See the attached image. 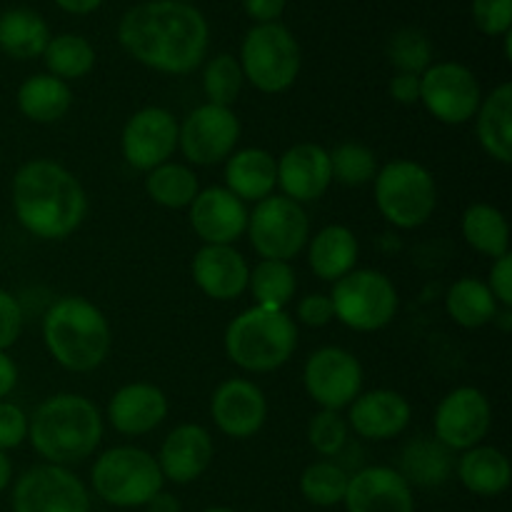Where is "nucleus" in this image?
<instances>
[{"instance_id":"f257e3e1","label":"nucleus","mask_w":512,"mask_h":512,"mask_svg":"<svg viewBox=\"0 0 512 512\" xmlns=\"http://www.w3.org/2000/svg\"><path fill=\"white\" fill-rule=\"evenodd\" d=\"M208 20L198 8L178 0H148L120 18L118 40L145 68L165 75H188L208 53Z\"/></svg>"},{"instance_id":"f03ea898","label":"nucleus","mask_w":512,"mask_h":512,"mask_svg":"<svg viewBox=\"0 0 512 512\" xmlns=\"http://www.w3.org/2000/svg\"><path fill=\"white\" fill-rule=\"evenodd\" d=\"M10 195L18 223L40 240H65L88 213L83 183L65 165L48 158L20 165Z\"/></svg>"},{"instance_id":"7ed1b4c3","label":"nucleus","mask_w":512,"mask_h":512,"mask_svg":"<svg viewBox=\"0 0 512 512\" xmlns=\"http://www.w3.org/2000/svg\"><path fill=\"white\" fill-rule=\"evenodd\" d=\"M28 440L45 463L70 468L98 450L103 415L85 395L58 393L28 418Z\"/></svg>"},{"instance_id":"20e7f679","label":"nucleus","mask_w":512,"mask_h":512,"mask_svg":"<svg viewBox=\"0 0 512 512\" xmlns=\"http://www.w3.org/2000/svg\"><path fill=\"white\" fill-rule=\"evenodd\" d=\"M43 343L68 373H93L108 360L113 330L98 305L83 295H63L45 313Z\"/></svg>"},{"instance_id":"39448f33","label":"nucleus","mask_w":512,"mask_h":512,"mask_svg":"<svg viewBox=\"0 0 512 512\" xmlns=\"http://www.w3.org/2000/svg\"><path fill=\"white\" fill-rule=\"evenodd\" d=\"M225 355L245 373H273L293 358L298 348V325L285 310H243L225 328Z\"/></svg>"},{"instance_id":"423d86ee","label":"nucleus","mask_w":512,"mask_h":512,"mask_svg":"<svg viewBox=\"0 0 512 512\" xmlns=\"http://www.w3.org/2000/svg\"><path fill=\"white\" fill-rule=\"evenodd\" d=\"M373 193L380 215L400 230L420 228L438 208V185L433 173L408 158L390 160L378 168Z\"/></svg>"},{"instance_id":"0eeeda50","label":"nucleus","mask_w":512,"mask_h":512,"mask_svg":"<svg viewBox=\"0 0 512 512\" xmlns=\"http://www.w3.org/2000/svg\"><path fill=\"white\" fill-rule=\"evenodd\" d=\"M90 480L93 493L113 508H145L165 485L158 460L135 445H118L98 455Z\"/></svg>"},{"instance_id":"6e6552de","label":"nucleus","mask_w":512,"mask_h":512,"mask_svg":"<svg viewBox=\"0 0 512 512\" xmlns=\"http://www.w3.org/2000/svg\"><path fill=\"white\" fill-rule=\"evenodd\" d=\"M243 78L265 95L293 88L300 73V45L283 23H258L245 33L240 45Z\"/></svg>"},{"instance_id":"1a4fd4ad","label":"nucleus","mask_w":512,"mask_h":512,"mask_svg":"<svg viewBox=\"0 0 512 512\" xmlns=\"http://www.w3.org/2000/svg\"><path fill=\"white\" fill-rule=\"evenodd\" d=\"M335 320L355 333H373L390 325L398 315V288L385 273L355 268L333 283L330 293Z\"/></svg>"},{"instance_id":"9d476101","label":"nucleus","mask_w":512,"mask_h":512,"mask_svg":"<svg viewBox=\"0 0 512 512\" xmlns=\"http://www.w3.org/2000/svg\"><path fill=\"white\" fill-rule=\"evenodd\" d=\"M248 238L260 260H285L290 263L305 250L310 240V220L303 205L285 195L255 203L248 215Z\"/></svg>"},{"instance_id":"9b49d317","label":"nucleus","mask_w":512,"mask_h":512,"mask_svg":"<svg viewBox=\"0 0 512 512\" xmlns=\"http://www.w3.org/2000/svg\"><path fill=\"white\" fill-rule=\"evenodd\" d=\"M483 100L473 70L455 60L433 63L420 75V103L443 125H465L475 118Z\"/></svg>"},{"instance_id":"f8f14e48","label":"nucleus","mask_w":512,"mask_h":512,"mask_svg":"<svg viewBox=\"0 0 512 512\" xmlns=\"http://www.w3.org/2000/svg\"><path fill=\"white\" fill-rule=\"evenodd\" d=\"M363 365L350 350L325 345L308 355L303 365V385L320 410H343L363 393Z\"/></svg>"},{"instance_id":"ddd939ff","label":"nucleus","mask_w":512,"mask_h":512,"mask_svg":"<svg viewBox=\"0 0 512 512\" xmlns=\"http://www.w3.org/2000/svg\"><path fill=\"white\" fill-rule=\"evenodd\" d=\"M13 512H90L83 480L63 465H35L13 485Z\"/></svg>"},{"instance_id":"4468645a","label":"nucleus","mask_w":512,"mask_h":512,"mask_svg":"<svg viewBox=\"0 0 512 512\" xmlns=\"http://www.w3.org/2000/svg\"><path fill=\"white\" fill-rule=\"evenodd\" d=\"M240 120L233 108L203 103L178 125V148L193 165L225 163L240 140Z\"/></svg>"},{"instance_id":"2eb2a0df","label":"nucleus","mask_w":512,"mask_h":512,"mask_svg":"<svg viewBox=\"0 0 512 512\" xmlns=\"http://www.w3.org/2000/svg\"><path fill=\"white\" fill-rule=\"evenodd\" d=\"M493 428V405L483 390L463 385L445 395L433 418L435 440L453 453L483 445Z\"/></svg>"},{"instance_id":"dca6fc26","label":"nucleus","mask_w":512,"mask_h":512,"mask_svg":"<svg viewBox=\"0 0 512 512\" xmlns=\"http://www.w3.org/2000/svg\"><path fill=\"white\" fill-rule=\"evenodd\" d=\"M120 150L130 168L150 173L158 165L168 163L178 150V120L170 110L158 105L140 108L123 125Z\"/></svg>"},{"instance_id":"f3484780","label":"nucleus","mask_w":512,"mask_h":512,"mask_svg":"<svg viewBox=\"0 0 512 512\" xmlns=\"http://www.w3.org/2000/svg\"><path fill=\"white\" fill-rule=\"evenodd\" d=\"M210 415L215 428L233 440H248L258 433L268 418L265 393L245 378H230L215 388L210 398Z\"/></svg>"},{"instance_id":"a211bd4d","label":"nucleus","mask_w":512,"mask_h":512,"mask_svg":"<svg viewBox=\"0 0 512 512\" xmlns=\"http://www.w3.org/2000/svg\"><path fill=\"white\" fill-rule=\"evenodd\" d=\"M190 228L205 245H233L248 230V205L225 185H213L190 203Z\"/></svg>"},{"instance_id":"6ab92c4d","label":"nucleus","mask_w":512,"mask_h":512,"mask_svg":"<svg viewBox=\"0 0 512 512\" xmlns=\"http://www.w3.org/2000/svg\"><path fill=\"white\" fill-rule=\"evenodd\" d=\"M343 505L348 512H415L413 488L388 465H368L350 475Z\"/></svg>"},{"instance_id":"aec40b11","label":"nucleus","mask_w":512,"mask_h":512,"mask_svg":"<svg viewBox=\"0 0 512 512\" xmlns=\"http://www.w3.org/2000/svg\"><path fill=\"white\" fill-rule=\"evenodd\" d=\"M278 160V185L285 198L305 205L315 203L333 185L330 150L318 143H298L285 150Z\"/></svg>"},{"instance_id":"412c9836","label":"nucleus","mask_w":512,"mask_h":512,"mask_svg":"<svg viewBox=\"0 0 512 512\" xmlns=\"http://www.w3.org/2000/svg\"><path fill=\"white\" fill-rule=\"evenodd\" d=\"M413 418L408 398L398 390L378 388L360 393L353 403L348 405V428L358 438L373 440V443H385V440L398 438L405 433Z\"/></svg>"},{"instance_id":"4be33fe9","label":"nucleus","mask_w":512,"mask_h":512,"mask_svg":"<svg viewBox=\"0 0 512 512\" xmlns=\"http://www.w3.org/2000/svg\"><path fill=\"white\" fill-rule=\"evenodd\" d=\"M215 458V443L208 428L198 423H183L165 435L158 453V468L163 480L188 485L203 478Z\"/></svg>"},{"instance_id":"5701e85b","label":"nucleus","mask_w":512,"mask_h":512,"mask_svg":"<svg viewBox=\"0 0 512 512\" xmlns=\"http://www.w3.org/2000/svg\"><path fill=\"white\" fill-rule=\"evenodd\" d=\"M190 270L200 293L218 303L238 300L248 290L250 265L233 245H203L195 253Z\"/></svg>"},{"instance_id":"b1692460","label":"nucleus","mask_w":512,"mask_h":512,"mask_svg":"<svg viewBox=\"0 0 512 512\" xmlns=\"http://www.w3.org/2000/svg\"><path fill=\"white\" fill-rule=\"evenodd\" d=\"M168 418V395L153 383H128L113 393L108 420L113 430L128 438L148 435Z\"/></svg>"},{"instance_id":"393cba45","label":"nucleus","mask_w":512,"mask_h":512,"mask_svg":"<svg viewBox=\"0 0 512 512\" xmlns=\"http://www.w3.org/2000/svg\"><path fill=\"white\" fill-rule=\"evenodd\" d=\"M278 185V160L265 148L235 150L225 160V188L243 203L270 198Z\"/></svg>"},{"instance_id":"a878e982","label":"nucleus","mask_w":512,"mask_h":512,"mask_svg":"<svg viewBox=\"0 0 512 512\" xmlns=\"http://www.w3.org/2000/svg\"><path fill=\"white\" fill-rule=\"evenodd\" d=\"M308 265L315 278L335 283L350 270H355L360 258V243L348 225H325L308 240Z\"/></svg>"},{"instance_id":"bb28decb","label":"nucleus","mask_w":512,"mask_h":512,"mask_svg":"<svg viewBox=\"0 0 512 512\" xmlns=\"http://www.w3.org/2000/svg\"><path fill=\"white\" fill-rule=\"evenodd\" d=\"M455 473L468 493L480 498H498L512 483V465L503 450L493 445H475L455 463Z\"/></svg>"},{"instance_id":"cd10ccee","label":"nucleus","mask_w":512,"mask_h":512,"mask_svg":"<svg viewBox=\"0 0 512 512\" xmlns=\"http://www.w3.org/2000/svg\"><path fill=\"white\" fill-rule=\"evenodd\" d=\"M480 148L500 165L512 163V85L500 83L475 113Z\"/></svg>"},{"instance_id":"c85d7f7f","label":"nucleus","mask_w":512,"mask_h":512,"mask_svg":"<svg viewBox=\"0 0 512 512\" xmlns=\"http://www.w3.org/2000/svg\"><path fill=\"white\" fill-rule=\"evenodd\" d=\"M455 470L453 450L435 438H415L400 453V468L410 488H440Z\"/></svg>"},{"instance_id":"c756f323","label":"nucleus","mask_w":512,"mask_h":512,"mask_svg":"<svg viewBox=\"0 0 512 512\" xmlns=\"http://www.w3.org/2000/svg\"><path fill=\"white\" fill-rule=\"evenodd\" d=\"M70 105H73L70 85L50 73L30 75L18 88V110L30 123H58L68 115Z\"/></svg>"},{"instance_id":"7c9ffc66","label":"nucleus","mask_w":512,"mask_h":512,"mask_svg":"<svg viewBox=\"0 0 512 512\" xmlns=\"http://www.w3.org/2000/svg\"><path fill=\"white\" fill-rule=\"evenodd\" d=\"M50 43V28L30 8H10L0 15V50L15 60L40 58Z\"/></svg>"},{"instance_id":"2f4dec72","label":"nucleus","mask_w":512,"mask_h":512,"mask_svg":"<svg viewBox=\"0 0 512 512\" xmlns=\"http://www.w3.org/2000/svg\"><path fill=\"white\" fill-rule=\"evenodd\" d=\"M445 310L460 328L478 330L495 320L500 305L490 293L488 283L480 278H460L445 293Z\"/></svg>"},{"instance_id":"473e14b6","label":"nucleus","mask_w":512,"mask_h":512,"mask_svg":"<svg viewBox=\"0 0 512 512\" xmlns=\"http://www.w3.org/2000/svg\"><path fill=\"white\" fill-rule=\"evenodd\" d=\"M463 238L475 253L485 258H500L510 253V225L503 210L490 203H473L465 208L463 220H460Z\"/></svg>"},{"instance_id":"72a5a7b5","label":"nucleus","mask_w":512,"mask_h":512,"mask_svg":"<svg viewBox=\"0 0 512 512\" xmlns=\"http://www.w3.org/2000/svg\"><path fill=\"white\" fill-rule=\"evenodd\" d=\"M145 193L155 205L168 210H183L190 208L195 195L200 193L198 175L193 168L183 163H168L158 165L150 173H145Z\"/></svg>"},{"instance_id":"f704fd0d","label":"nucleus","mask_w":512,"mask_h":512,"mask_svg":"<svg viewBox=\"0 0 512 512\" xmlns=\"http://www.w3.org/2000/svg\"><path fill=\"white\" fill-rule=\"evenodd\" d=\"M248 290L253 293L255 305L273 310H285L298 290L293 265L285 260H260L248 278Z\"/></svg>"},{"instance_id":"c9c22d12","label":"nucleus","mask_w":512,"mask_h":512,"mask_svg":"<svg viewBox=\"0 0 512 512\" xmlns=\"http://www.w3.org/2000/svg\"><path fill=\"white\" fill-rule=\"evenodd\" d=\"M40 58L45 60V68H48L50 75L68 83V80L85 78L93 70L95 50L83 35L63 33L50 38Z\"/></svg>"},{"instance_id":"e433bc0d","label":"nucleus","mask_w":512,"mask_h":512,"mask_svg":"<svg viewBox=\"0 0 512 512\" xmlns=\"http://www.w3.org/2000/svg\"><path fill=\"white\" fill-rule=\"evenodd\" d=\"M350 473L335 460H315L300 475V495L315 508H335L343 503Z\"/></svg>"},{"instance_id":"4c0bfd02","label":"nucleus","mask_w":512,"mask_h":512,"mask_svg":"<svg viewBox=\"0 0 512 512\" xmlns=\"http://www.w3.org/2000/svg\"><path fill=\"white\" fill-rule=\"evenodd\" d=\"M330 170H333L335 183L345 185V188H363V185L373 183L378 175V158H375L373 148L348 140L330 153Z\"/></svg>"},{"instance_id":"58836bf2","label":"nucleus","mask_w":512,"mask_h":512,"mask_svg":"<svg viewBox=\"0 0 512 512\" xmlns=\"http://www.w3.org/2000/svg\"><path fill=\"white\" fill-rule=\"evenodd\" d=\"M243 83V68H240L238 58H233V55L220 53L205 63L203 93L208 98V103L233 108L240 90H243Z\"/></svg>"},{"instance_id":"ea45409f","label":"nucleus","mask_w":512,"mask_h":512,"mask_svg":"<svg viewBox=\"0 0 512 512\" xmlns=\"http://www.w3.org/2000/svg\"><path fill=\"white\" fill-rule=\"evenodd\" d=\"M388 58L398 73L423 75L433 65V45L418 28H400L388 40Z\"/></svg>"},{"instance_id":"a19ab883","label":"nucleus","mask_w":512,"mask_h":512,"mask_svg":"<svg viewBox=\"0 0 512 512\" xmlns=\"http://www.w3.org/2000/svg\"><path fill=\"white\" fill-rule=\"evenodd\" d=\"M350 438L348 420L338 410H318L308 423V443L320 458L335 460Z\"/></svg>"},{"instance_id":"79ce46f5","label":"nucleus","mask_w":512,"mask_h":512,"mask_svg":"<svg viewBox=\"0 0 512 512\" xmlns=\"http://www.w3.org/2000/svg\"><path fill=\"white\" fill-rule=\"evenodd\" d=\"M473 20L480 33L490 38L510 33L512 0H473Z\"/></svg>"},{"instance_id":"37998d69","label":"nucleus","mask_w":512,"mask_h":512,"mask_svg":"<svg viewBox=\"0 0 512 512\" xmlns=\"http://www.w3.org/2000/svg\"><path fill=\"white\" fill-rule=\"evenodd\" d=\"M28 440V415L20 405L0 400V450H13Z\"/></svg>"},{"instance_id":"c03bdc74","label":"nucleus","mask_w":512,"mask_h":512,"mask_svg":"<svg viewBox=\"0 0 512 512\" xmlns=\"http://www.w3.org/2000/svg\"><path fill=\"white\" fill-rule=\"evenodd\" d=\"M20 330H23V308L18 298H13L8 290H0V353L18 343Z\"/></svg>"},{"instance_id":"a18cd8bd","label":"nucleus","mask_w":512,"mask_h":512,"mask_svg":"<svg viewBox=\"0 0 512 512\" xmlns=\"http://www.w3.org/2000/svg\"><path fill=\"white\" fill-rule=\"evenodd\" d=\"M295 318L300 320L308 328H325L328 323H333V303H330V295L325 293H310L295 308Z\"/></svg>"},{"instance_id":"49530a36","label":"nucleus","mask_w":512,"mask_h":512,"mask_svg":"<svg viewBox=\"0 0 512 512\" xmlns=\"http://www.w3.org/2000/svg\"><path fill=\"white\" fill-rule=\"evenodd\" d=\"M488 288L500 308H512V255L505 253L493 260L488 275Z\"/></svg>"},{"instance_id":"de8ad7c7","label":"nucleus","mask_w":512,"mask_h":512,"mask_svg":"<svg viewBox=\"0 0 512 512\" xmlns=\"http://www.w3.org/2000/svg\"><path fill=\"white\" fill-rule=\"evenodd\" d=\"M390 98L400 105L420 103V75L413 73H395L388 85Z\"/></svg>"},{"instance_id":"09e8293b","label":"nucleus","mask_w":512,"mask_h":512,"mask_svg":"<svg viewBox=\"0 0 512 512\" xmlns=\"http://www.w3.org/2000/svg\"><path fill=\"white\" fill-rule=\"evenodd\" d=\"M245 8V13L258 23H278V18L283 15L288 0H240Z\"/></svg>"},{"instance_id":"8fccbe9b","label":"nucleus","mask_w":512,"mask_h":512,"mask_svg":"<svg viewBox=\"0 0 512 512\" xmlns=\"http://www.w3.org/2000/svg\"><path fill=\"white\" fill-rule=\"evenodd\" d=\"M18 385V365L8 353H0V400L8 398Z\"/></svg>"},{"instance_id":"3c124183","label":"nucleus","mask_w":512,"mask_h":512,"mask_svg":"<svg viewBox=\"0 0 512 512\" xmlns=\"http://www.w3.org/2000/svg\"><path fill=\"white\" fill-rule=\"evenodd\" d=\"M145 510L148 512H180V500L175 498V495L165 493V490H160L155 498H150V503L145 505Z\"/></svg>"},{"instance_id":"603ef678","label":"nucleus","mask_w":512,"mask_h":512,"mask_svg":"<svg viewBox=\"0 0 512 512\" xmlns=\"http://www.w3.org/2000/svg\"><path fill=\"white\" fill-rule=\"evenodd\" d=\"M58 8H63L65 13H73V15H88L93 10H98L103 5V0H55Z\"/></svg>"},{"instance_id":"864d4df0","label":"nucleus","mask_w":512,"mask_h":512,"mask_svg":"<svg viewBox=\"0 0 512 512\" xmlns=\"http://www.w3.org/2000/svg\"><path fill=\"white\" fill-rule=\"evenodd\" d=\"M10 480H13V463H10L8 455L0 450V493H3L5 488L10 485Z\"/></svg>"},{"instance_id":"5fc2aeb1","label":"nucleus","mask_w":512,"mask_h":512,"mask_svg":"<svg viewBox=\"0 0 512 512\" xmlns=\"http://www.w3.org/2000/svg\"><path fill=\"white\" fill-rule=\"evenodd\" d=\"M203 512H235V510H230V508H208V510H203Z\"/></svg>"},{"instance_id":"6e6d98bb","label":"nucleus","mask_w":512,"mask_h":512,"mask_svg":"<svg viewBox=\"0 0 512 512\" xmlns=\"http://www.w3.org/2000/svg\"><path fill=\"white\" fill-rule=\"evenodd\" d=\"M178 3H188V5H193L195 0H178Z\"/></svg>"}]
</instances>
